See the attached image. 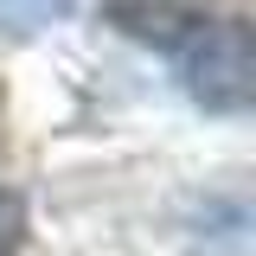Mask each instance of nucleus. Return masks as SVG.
Instances as JSON below:
<instances>
[{
	"label": "nucleus",
	"instance_id": "f257e3e1",
	"mask_svg": "<svg viewBox=\"0 0 256 256\" xmlns=\"http://www.w3.org/2000/svg\"><path fill=\"white\" fill-rule=\"evenodd\" d=\"M180 90L212 116H244L256 96V45L244 20H218L180 38Z\"/></svg>",
	"mask_w": 256,
	"mask_h": 256
},
{
	"label": "nucleus",
	"instance_id": "f03ea898",
	"mask_svg": "<svg viewBox=\"0 0 256 256\" xmlns=\"http://www.w3.org/2000/svg\"><path fill=\"white\" fill-rule=\"evenodd\" d=\"M212 0H102V20L141 45H180L205 26Z\"/></svg>",
	"mask_w": 256,
	"mask_h": 256
},
{
	"label": "nucleus",
	"instance_id": "7ed1b4c3",
	"mask_svg": "<svg viewBox=\"0 0 256 256\" xmlns=\"http://www.w3.org/2000/svg\"><path fill=\"white\" fill-rule=\"evenodd\" d=\"M64 13H70V0H0V26L13 38H32V32H45Z\"/></svg>",
	"mask_w": 256,
	"mask_h": 256
},
{
	"label": "nucleus",
	"instance_id": "20e7f679",
	"mask_svg": "<svg viewBox=\"0 0 256 256\" xmlns=\"http://www.w3.org/2000/svg\"><path fill=\"white\" fill-rule=\"evenodd\" d=\"M20 230H26V205H20V192L0 186V256L20 250Z\"/></svg>",
	"mask_w": 256,
	"mask_h": 256
}]
</instances>
